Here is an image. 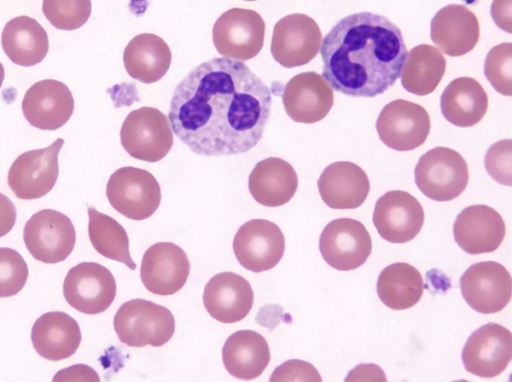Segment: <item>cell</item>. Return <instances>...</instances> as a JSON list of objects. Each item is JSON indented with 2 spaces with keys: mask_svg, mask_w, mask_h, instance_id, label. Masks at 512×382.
I'll use <instances>...</instances> for the list:
<instances>
[{
  "mask_svg": "<svg viewBox=\"0 0 512 382\" xmlns=\"http://www.w3.org/2000/svg\"><path fill=\"white\" fill-rule=\"evenodd\" d=\"M271 106L269 87L246 64L212 58L178 83L168 120L174 134L192 152L230 156L258 144Z\"/></svg>",
  "mask_w": 512,
  "mask_h": 382,
  "instance_id": "1",
  "label": "cell"
},
{
  "mask_svg": "<svg viewBox=\"0 0 512 382\" xmlns=\"http://www.w3.org/2000/svg\"><path fill=\"white\" fill-rule=\"evenodd\" d=\"M323 77L352 97H375L400 77L407 57L401 30L385 16L363 11L339 20L320 47Z\"/></svg>",
  "mask_w": 512,
  "mask_h": 382,
  "instance_id": "2",
  "label": "cell"
},
{
  "mask_svg": "<svg viewBox=\"0 0 512 382\" xmlns=\"http://www.w3.org/2000/svg\"><path fill=\"white\" fill-rule=\"evenodd\" d=\"M119 340L130 347H160L174 335L175 320L164 306L145 299H132L120 306L114 316Z\"/></svg>",
  "mask_w": 512,
  "mask_h": 382,
  "instance_id": "3",
  "label": "cell"
},
{
  "mask_svg": "<svg viewBox=\"0 0 512 382\" xmlns=\"http://www.w3.org/2000/svg\"><path fill=\"white\" fill-rule=\"evenodd\" d=\"M414 175L419 190L440 202L458 197L469 181L467 162L459 152L448 147H435L422 155Z\"/></svg>",
  "mask_w": 512,
  "mask_h": 382,
  "instance_id": "4",
  "label": "cell"
},
{
  "mask_svg": "<svg viewBox=\"0 0 512 382\" xmlns=\"http://www.w3.org/2000/svg\"><path fill=\"white\" fill-rule=\"evenodd\" d=\"M120 140L131 157L157 162L168 154L174 138L168 118L160 110L144 106L127 115L120 130Z\"/></svg>",
  "mask_w": 512,
  "mask_h": 382,
  "instance_id": "5",
  "label": "cell"
},
{
  "mask_svg": "<svg viewBox=\"0 0 512 382\" xmlns=\"http://www.w3.org/2000/svg\"><path fill=\"white\" fill-rule=\"evenodd\" d=\"M106 196L110 205L123 216L144 220L159 207L161 189L150 172L127 166L119 168L110 176Z\"/></svg>",
  "mask_w": 512,
  "mask_h": 382,
  "instance_id": "6",
  "label": "cell"
},
{
  "mask_svg": "<svg viewBox=\"0 0 512 382\" xmlns=\"http://www.w3.org/2000/svg\"><path fill=\"white\" fill-rule=\"evenodd\" d=\"M265 22L254 10L231 8L221 14L212 30L217 52L233 60L247 61L263 48Z\"/></svg>",
  "mask_w": 512,
  "mask_h": 382,
  "instance_id": "7",
  "label": "cell"
},
{
  "mask_svg": "<svg viewBox=\"0 0 512 382\" xmlns=\"http://www.w3.org/2000/svg\"><path fill=\"white\" fill-rule=\"evenodd\" d=\"M23 239L27 250L36 260L56 264L64 261L73 251L76 232L68 216L53 209H43L26 222Z\"/></svg>",
  "mask_w": 512,
  "mask_h": 382,
  "instance_id": "8",
  "label": "cell"
},
{
  "mask_svg": "<svg viewBox=\"0 0 512 382\" xmlns=\"http://www.w3.org/2000/svg\"><path fill=\"white\" fill-rule=\"evenodd\" d=\"M64 145L62 138L50 146L30 150L19 155L12 163L8 185L22 200H34L50 192L59 175L58 155Z\"/></svg>",
  "mask_w": 512,
  "mask_h": 382,
  "instance_id": "9",
  "label": "cell"
},
{
  "mask_svg": "<svg viewBox=\"0 0 512 382\" xmlns=\"http://www.w3.org/2000/svg\"><path fill=\"white\" fill-rule=\"evenodd\" d=\"M116 281L109 269L95 262L72 267L63 283L67 303L84 314H99L109 308L116 296Z\"/></svg>",
  "mask_w": 512,
  "mask_h": 382,
  "instance_id": "10",
  "label": "cell"
},
{
  "mask_svg": "<svg viewBox=\"0 0 512 382\" xmlns=\"http://www.w3.org/2000/svg\"><path fill=\"white\" fill-rule=\"evenodd\" d=\"M430 117L419 104L396 99L381 110L376 130L380 140L397 151H410L421 146L430 132Z\"/></svg>",
  "mask_w": 512,
  "mask_h": 382,
  "instance_id": "11",
  "label": "cell"
},
{
  "mask_svg": "<svg viewBox=\"0 0 512 382\" xmlns=\"http://www.w3.org/2000/svg\"><path fill=\"white\" fill-rule=\"evenodd\" d=\"M319 250L327 264L340 271L362 266L372 251V240L366 227L358 220L339 218L323 229Z\"/></svg>",
  "mask_w": 512,
  "mask_h": 382,
  "instance_id": "12",
  "label": "cell"
},
{
  "mask_svg": "<svg viewBox=\"0 0 512 382\" xmlns=\"http://www.w3.org/2000/svg\"><path fill=\"white\" fill-rule=\"evenodd\" d=\"M321 41L314 19L302 13L289 14L274 25L271 54L285 68L303 66L319 53Z\"/></svg>",
  "mask_w": 512,
  "mask_h": 382,
  "instance_id": "13",
  "label": "cell"
},
{
  "mask_svg": "<svg viewBox=\"0 0 512 382\" xmlns=\"http://www.w3.org/2000/svg\"><path fill=\"white\" fill-rule=\"evenodd\" d=\"M460 289L464 300L473 310L494 314L503 310L511 299V276L498 262H478L463 273Z\"/></svg>",
  "mask_w": 512,
  "mask_h": 382,
  "instance_id": "14",
  "label": "cell"
},
{
  "mask_svg": "<svg viewBox=\"0 0 512 382\" xmlns=\"http://www.w3.org/2000/svg\"><path fill=\"white\" fill-rule=\"evenodd\" d=\"M233 250L238 262L252 272L274 268L285 250V237L281 229L266 219H252L236 232Z\"/></svg>",
  "mask_w": 512,
  "mask_h": 382,
  "instance_id": "15",
  "label": "cell"
},
{
  "mask_svg": "<svg viewBox=\"0 0 512 382\" xmlns=\"http://www.w3.org/2000/svg\"><path fill=\"white\" fill-rule=\"evenodd\" d=\"M461 357L467 372L481 378L496 377L512 359V334L497 323L482 325L467 339Z\"/></svg>",
  "mask_w": 512,
  "mask_h": 382,
  "instance_id": "16",
  "label": "cell"
},
{
  "mask_svg": "<svg viewBox=\"0 0 512 382\" xmlns=\"http://www.w3.org/2000/svg\"><path fill=\"white\" fill-rule=\"evenodd\" d=\"M373 224L379 235L391 243L413 240L424 224V209L410 193L388 191L376 202Z\"/></svg>",
  "mask_w": 512,
  "mask_h": 382,
  "instance_id": "17",
  "label": "cell"
},
{
  "mask_svg": "<svg viewBox=\"0 0 512 382\" xmlns=\"http://www.w3.org/2000/svg\"><path fill=\"white\" fill-rule=\"evenodd\" d=\"M190 262L185 251L171 242H158L144 253L140 277L145 288L153 294L169 296L185 285Z\"/></svg>",
  "mask_w": 512,
  "mask_h": 382,
  "instance_id": "18",
  "label": "cell"
},
{
  "mask_svg": "<svg viewBox=\"0 0 512 382\" xmlns=\"http://www.w3.org/2000/svg\"><path fill=\"white\" fill-rule=\"evenodd\" d=\"M282 102L295 122L312 124L325 118L334 102L333 89L314 71L299 73L285 85Z\"/></svg>",
  "mask_w": 512,
  "mask_h": 382,
  "instance_id": "19",
  "label": "cell"
},
{
  "mask_svg": "<svg viewBox=\"0 0 512 382\" xmlns=\"http://www.w3.org/2000/svg\"><path fill=\"white\" fill-rule=\"evenodd\" d=\"M22 111L35 128L53 131L62 127L72 116L74 99L66 84L44 79L25 92Z\"/></svg>",
  "mask_w": 512,
  "mask_h": 382,
  "instance_id": "20",
  "label": "cell"
},
{
  "mask_svg": "<svg viewBox=\"0 0 512 382\" xmlns=\"http://www.w3.org/2000/svg\"><path fill=\"white\" fill-rule=\"evenodd\" d=\"M505 233L506 226L502 216L484 204L464 208L453 225L456 243L472 255L495 251L504 240Z\"/></svg>",
  "mask_w": 512,
  "mask_h": 382,
  "instance_id": "21",
  "label": "cell"
},
{
  "mask_svg": "<svg viewBox=\"0 0 512 382\" xmlns=\"http://www.w3.org/2000/svg\"><path fill=\"white\" fill-rule=\"evenodd\" d=\"M254 302L250 283L234 272L214 275L205 285L204 307L209 315L222 323H235L244 319Z\"/></svg>",
  "mask_w": 512,
  "mask_h": 382,
  "instance_id": "22",
  "label": "cell"
},
{
  "mask_svg": "<svg viewBox=\"0 0 512 382\" xmlns=\"http://www.w3.org/2000/svg\"><path fill=\"white\" fill-rule=\"evenodd\" d=\"M430 37L445 54L463 56L472 51L480 37L478 19L465 5L449 4L432 18Z\"/></svg>",
  "mask_w": 512,
  "mask_h": 382,
  "instance_id": "23",
  "label": "cell"
},
{
  "mask_svg": "<svg viewBox=\"0 0 512 382\" xmlns=\"http://www.w3.org/2000/svg\"><path fill=\"white\" fill-rule=\"evenodd\" d=\"M317 185L322 200L333 209L358 208L370 191L365 171L349 161L328 165L321 173Z\"/></svg>",
  "mask_w": 512,
  "mask_h": 382,
  "instance_id": "24",
  "label": "cell"
},
{
  "mask_svg": "<svg viewBox=\"0 0 512 382\" xmlns=\"http://www.w3.org/2000/svg\"><path fill=\"white\" fill-rule=\"evenodd\" d=\"M31 340L35 351L51 361L71 357L81 342L77 321L65 312L52 311L41 315L33 324Z\"/></svg>",
  "mask_w": 512,
  "mask_h": 382,
  "instance_id": "25",
  "label": "cell"
},
{
  "mask_svg": "<svg viewBox=\"0 0 512 382\" xmlns=\"http://www.w3.org/2000/svg\"><path fill=\"white\" fill-rule=\"evenodd\" d=\"M248 187L261 205L279 207L294 196L298 177L290 163L279 157H268L255 165L249 175Z\"/></svg>",
  "mask_w": 512,
  "mask_h": 382,
  "instance_id": "26",
  "label": "cell"
},
{
  "mask_svg": "<svg viewBox=\"0 0 512 382\" xmlns=\"http://www.w3.org/2000/svg\"><path fill=\"white\" fill-rule=\"evenodd\" d=\"M488 95L482 85L471 77L452 80L440 97L442 115L458 127L479 123L488 109Z\"/></svg>",
  "mask_w": 512,
  "mask_h": 382,
  "instance_id": "27",
  "label": "cell"
},
{
  "mask_svg": "<svg viewBox=\"0 0 512 382\" xmlns=\"http://www.w3.org/2000/svg\"><path fill=\"white\" fill-rule=\"evenodd\" d=\"M222 360L232 376L251 380L260 376L268 366L270 349L265 338L258 332L240 330L225 341Z\"/></svg>",
  "mask_w": 512,
  "mask_h": 382,
  "instance_id": "28",
  "label": "cell"
},
{
  "mask_svg": "<svg viewBox=\"0 0 512 382\" xmlns=\"http://www.w3.org/2000/svg\"><path fill=\"white\" fill-rule=\"evenodd\" d=\"M171 59L167 43L151 33L133 37L123 53L124 67L128 75L145 84L160 80L168 71Z\"/></svg>",
  "mask_w": 512,
  "mask_h": 382,
  "instance_id": "29",
  "label": "cell"
},
{
  "mask_svg": "<svg viewBox=\"0 0 512 382\" xmlns=\"http://www.w3.org/2000/svg\"><path fill=\"white\" fill-rule=\"evenodd\" d=\"M4 53L17 65L30 67L40 63L48 53L49 41L45 29L29 16L9 20L1 34Z\"/></svg>",
  "mask_w": 512,
  "mask_h": 382,
  "instance_id": "30",
  "label": "cell"
},
{
  "mask_svg": "<svg viewBox=\"0 0 512 382\" xmlns=\"http://www.w3.org/2000/svg\"><path fill=\"white\" fill-rule=\"evenodd\" d=\"M424 282L414 266L398 262L385 267L377 280L381 302L393 310H405L416 305L422 297Z\"/></svg>",
  "mask_w": 512,
  "mask_h": 382,
  "instance_id": "31",
  "label": "cell"
},
{
  "mask_svg": "<svg viewBox=\"0 0 512 382\" xmlns=\"http://www.w3.org/2000/svg\"><path fill=\"white\" fill-rule=\"evenodd\" d=\"M446 70V59L442 53L429 44H420L407 54L401 84L417 96L432 93L442 80Z\"/></svg>",
  "mask_w": 512,
  "mask_h": 382,
  "instance_id": "32",
  "label": "cell"
},
{
  "mask_svg": "<svg viewBox=\"0 0 512 382\" xmlns=\"http://www.w3.org/2000/svg\"><path fill=\"white\" fill-rule=\"evenodd\" d=\"M88 217V235L95 250L102 256L135 270L136 264L129 251V238L123 226L94 207L88 208Z\"/></svg>",
  "mask_w": 512,
  "mask_h": 382,
  "instance_id": "33",
  "label": "cell"
},
{
  "mask_svg": "<svg viewBox=\"0 0 512 382\" xmlns=\"http://www.w3.org/2000/svg\"><path fill=\"white\" fill-rule=\"evenodd\" d=\"M91 0H43L42 11L52 26L72 31L83 26L91 15Z\"/></svg>",
  "mask_w": 512,
  "mask_h": 382,
  "instance_id": "34",
  "label": "cell"
},
{
  "mask_svg": "<svg viewBox=\"0 0 512 382\" xmlns=\"http://www.w3.org/2000/svg\"><path fill=\"white\" fill-rule=\"evenodd\" d=\"M484 74L492 87L504 96L512 95V44L501 43L487 53Z\"/></svg>",
  "mask_w": 512,
  "mask_h": 382,
  "instance_id": "35",
  "label": "cell"
},
{
  "mask_svg": "<svg viewBox=\"0 0 512 382\" xmlns=\"http://www.w3.org/2000/svg\"><path fill=\"white\" fill-rule=\"evenodd\" d=\"M28 278V266L23 257L14 249L0 248V297L19 293Z\"/></svg>",
  "mask_w": 512,
  "mask_h": 382,
  "instance_id": "36",
  "label": "cell"
},
{
  "mask_svg": "<svg viewBox=\"0 0 512 382\" xmlns=\"http://www.w3.org/2000/svg\"><path fill=\"white\" fill-rule=\"evenodd\" d=\"M484 164L488 174L498 183L512 185V141L500 140L486 152Z\"/></svg>",
  "mask_w": 512,
  "mask_h": 382,
  "instance_id": "37",
  "label": "cell"
},
{
  "mask_svg": "<svg viewBox=\"0 0 512 382\" xmlns=\"http://www.w3.org/2000/svg\"><path fill=\"white\" fill-rule=\"evenodd\" d=\"M270 381H314L322 378L317 369L310 363L292 359L282 363L272 373Z\"/></svg>",
  "mask_w": 512,
  "mask_h": 382,
  "instance_id": "38",
  "label": "cell"
},
{
  "mask_svg": "<svg viewBox=\"0 0 512 382\" xmlns=\"http://www.w3.org/2000/svg\"><path fill=\"white\" fill-rule=\"evenodd\" d=\"M98 374L87 365H73L59 371L53 381H99Z\"/></svg>",
  "mask_w": 512,
  "mask_h": 382,
  "instance_id": "39",
  "label": "cell"
},
{
  "mask_svg": "<svg viewBox=\"0 0 512 382\" xmlns=\"http://www.w3.org/2000/svg\"><path fill=\"white\" fill-rule=\"evenodd\" d=\"M512 0H493L491 15L499 28L512 33L511 10Z\"/></svg>",
  "mask_w": 512,
  "mask_h": 382,
  "instance_id": "40",
  "label": "cell"
},
{
  "mask_svg": "<svg viewBox=\"0 0 512 382\" xmlns=\"http://www.w3.org/2000/svg\"><path fill=\"white\" fill-rule=\"evenodd\" d=\"M16 208L14 203L4 194L0 193V237L8 234L16 222Z\"/></svg>",
  "mask_w": 512,
  "mask_h": 382,
  "instance_id": "41",
  "label": "cell"
},
{
  "mask_svg": "<svg viewBox=\"0 0 512 382\" xmlns=\"http://www.w3.org/2000/svg\"><path fill=\"white\" fill-rule=\"evenodd\" d=\"M346 381H359V380H376L386 381V377L381 368L374 364H361L356 366L347 375Z\"/></svg>",
  "mask_w": 512,
  "mask_h": 382,
  "instance_id": "42",
  "label": "cell"
},
{
  "mask_svg": "<svg viewBox=\"0 0 512 382\" xmlns=\"http://www.w3.org/2000/svg\"><path fill=\"white\" fill-rule=\"evenodd\" d=\"M4 77H5V70H4L2 63L0 62V88L2 86Z\"/></svg>",
  "mask_w": 512,
  "mask_h": 382,
  "instance_id": "43",
  "label": "cell"
},
{
  "mask_svg": "<svg viewBox=\"0 0 512 382\" xmlns=\"http://www.w3.org/2000/svg\"><path fill=\"white\" fill-rule=\"evenodd\" d=\"M245 1H256V0H245Z\"/></svg>",
  "mask_w": 512,
  "mask_h": 382,
  "instance_id": "44",
  "label": "cell"
}]
</instances>
